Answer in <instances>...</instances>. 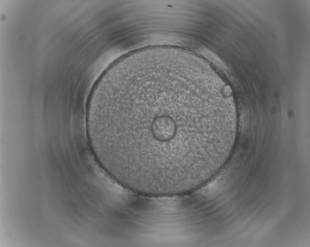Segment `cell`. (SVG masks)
<instances>
[{
    "label": "cell",
    "instance_id": "1",
    "mask_svg": "<svg viewBox=\"0 0 310 247\" xmlns=\"http://www.w3.org/2000/svg\"><path fill=\"white\" fill-rule=\"evenodd\" d=\"M237 126L235 106L214 73L171 47L142 49L102 74L89 98L91 151L116 182L150 197L195 190L226 163Z\"/></svg>",
    "mask_w": 310,
    "mask_h": 247
}]
</instances>
